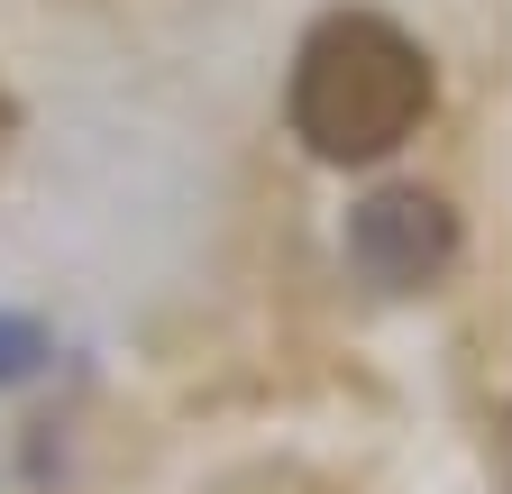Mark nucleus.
Here are the masks:
<instances>
[{"mask_svg": "<svg viewBox=\"0 0 512 494\" xmlns=\"http://www.w3.org/2000/svg\"><path fill=\"white\" fill-rule=\"evenodd\" d=\"M430 92L439 83L412 28H394L384 10H330L293 46L284 119L320 165H384L403 138H421Z\"/></svg>", "mask_w": 512, "mask_h": 494, "instance_id": "obj_1", "label": "nucleus"}, {"mask_svg": "<svg viewBox=\"0 0 512 494\" xmlns=\"http://www.w3.org/2000/svg\"><path fill=\"white\" fill-rule=\"evenodd\" d=\"M37 366H46V330H37L28 312H0V385L37 376Z\"/></svg>", "mask_w": 512, "mask_h": 494, "instance_id": "obj_3", "label": "nucleus"}, {"mask_svg": "<svg viewBox=\"0 0 512 494\" xmlns=\"http://www.w3.org/2000/svg\"><path fill=\"white\" fill-rule=\"evenodd\" d=\"M348 266L384 302H412L458 266V211L439 193H421V183H384V193H366L348 211Z\"/></svg>", "mask_w": 512, "mask_h": 494, "instance_id": "obj_2", "label": "nucleus"}, {"mask_svg": "<svg viewBox=\"0 0 512 494\" xmlns=\"http://www.w3.org/2000/svg\"><path fill=\"white\" fill-rule=\"evenodd\" d=\"M10 138H19V101H10V83H0V156H10Z\"/></svg>", "mask_w": 512, "mask_h": 494, "instance_id": "obj_4", "label": "nucleus"}]
</instances>
